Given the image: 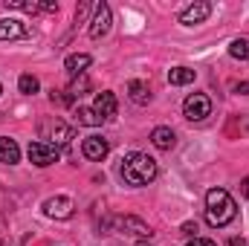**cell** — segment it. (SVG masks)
I'll return each mask as SVG.
<instances>
[{"label":"cell","instance_id":"cell-1","mask_svg":"<svg viewBox=\"0 0 249 246\" xmlns=\"http://www.w3.org/2000/svg\"><path fill=\"white\" fill-rule=\"evenodd\" d=\"M235 217H238V203L232 200V194L226 188H212L206 194V223L220 229L229 226Z\"/></svg>","mask_w":249,"mask_h":246},{"label":"cell","instance_id":"cell-2","mask_svg":"<svg viewBox=\"0 0 249 246\" xmlns=\"http://www.w3.org/2000/svg\"><path fill=\"white\" fill-rule=\"evenodd\" d=\"M160 168H157V159H151L148 154H127L122 159V180L127 185H148L157 180Z\"/></svg>","mask_w":249,"mask_h":246},{"label":"cell","instance_id":"cell-3","mask_svg":"<svg viewBox=\"0 0 249 246\" xmlns=\"http://www.w3.org/2000/svg\"><path fill=\"white\" fill-rule=\"evenodd\" d=\"M26 157H29V162H32V165H38V168H47V165L58 162L61 151H58L55 145L44 142V139H35V142H29V148H26Z\"/></svg>","mask_w":249,"mask_h":246},{"label":"cell","instance_id":"cell-4","mask_svg":"<svg viewBox=\"0 0 249 246\" xmlns=\"http://www.w3.org/2000/svg\"><path fill=\"white\" fill-rule=\"evenodd\" d=\"M41 139L47 142L50 139V145H70L72 139H75V130L70 127V124H64L61 119H50V122H41Z\"/></svg>","mask_w":249,"mask_h":246},{"label":"cell","instance_id":"cell-5","mask_svg":"<svg viewBox=\"0 0 249 246\" xmlns=\"http://www.w3.org/2000/svg\"><path fill=\"white\" fill-rule=\"evenodd\" d=\"M183 116L188 122H203L206 116H212V99L206 93H191L183 102Z\"/></svg>","mask_w":249,"mask_h":246},{"label":"cell","instance_id":"cell-6","mask_svg":"<svg viewBox=\"0 0 249 246\" xmlns=\"http://www.w3.org/2000/svg\"><path fill=\"white\" fill-rule=\"evenodd\" d=\"M110 23H113V12H110V6H107L105 0L96 3V15H93V20H90V38H93V41L105 38V35L110 32Z\"/></svg>","mask_w":249,"mask_h":246},{"label":"cell","instance_id":"cell-7","mask_svg":"<svg viewBox=\"0 0 249 246\" xmlns=\"http://www.w3.org/2000/svg\"><path fill=\"white\" fill-rule=\"evenodd\" d=\"M72 211H75V203H72L70 197H64V194L44 200V214L53 217V220H70Z\"/></svg>","mask_w":249,"mask_h":246},{"label":"cell","instance_id":"cell-8","mask_svg":"<svg viewBox=\"0 0 249 246\" xmlns=\"http://www.w3.org/2000/svg\"><path fill=\"white\" fill-rule=\"evenodd\" d=\"M81 154L87 157V159H93V162H102L107 154H110V142L105 139V136H87L84 142H81Z\"/></svg>","mask_w":249,"mask_h":246},{"label":"cell","instance_id":"cell-9","mask_svg":"<svg viewBox=\"0 0 249 246\" xmlns=\"http://www.w3.org/2000/svg\"><path fill=\"white\" fill-rule=\"evenodd\" d=\"M29 35H32V29L18 18H3L0 20V41H20V38H29Z\"/></svg>","mask_w":249,"mask_h":246},{"label":"cell","instance_id":"cell-10","mask_svg":"<svg viewBox=\"0 0 249 246\" xmlns=\"http://www.w3.org/2000/svg\"><path fill=\"white\" fill-rule=\"evenodd\" d=\"M209 15H212V3L197 0V3H191L188 9L180 12V23H183V26H194V23H203Z\"/></svg>","mask_w":249,"mask_h":246},{"label":"cell","instance_id":"cell-11","mask_svg":"<svg viewBox=\"0 0 249 246\" xmlns=\"http://www.w3.org/2000/svg\"><path fill=\"white\" fill-rule=\"evenodd\" d=\"M113 223H116V229H119V232H124V235H136V238H151V226H148L145 220L133 217V214H127V217H116Z\"/></svg>","mask_w":249,"mask_h":246},{"label":"cell","instance_id":"cell-12","mask_svg":"<svg viewBox=\"0 0 249 246\" xmlns=\"http://www.w3.org/2000/svg\"><path fill=\"white\" fill-rule=\"evenodd\" d=\"M116 107H119V102H116V96H113L110 90H105V93H96V102H93V110H96V116H102V119L107 122L110 116H116Z\"/></svg>","mask_w":249,"mask_h":246},{"label":"cell","instance_id":"cell-13","mask_svg":"<svg viewBox=\"0 0 249 246\" xmlns=\"http://www.w3.org/2000/svg\"><path fill=\"white\" fill-rule=\"evenodd\" d=\"M151 142H154V148H160V151H171V148L177 145V133H174L171 127L160 124V127L151 130Z\"/></svg>","mask_w":249,"mask_h":246},{"label":"cell","instance_id":"cell-14","mask_svg":"<svg viewBox=\"0 0 249 246\" xmlns=\"http://www.w3.org/2000/svg\"><path fill=\"white\" fill-rule=\"evenodd\" d=\"M18 159H20V148H18V142L9 139V136H0V162H3V165H15Z\"/></svg>","mask_w":249,"mask_h":246},{"label":"cell","instance_id":"cell-15","mask_svg":"<svg viewBox=\"0 0 249 246\" xmlns=\"http://www.w3.org/2000/svg\"><path fill=\"white\" fill-rule=\"evenodd\" d=\"M127 99H130L133 105H148V102H151V90H148V84L139 81V78H133V81L127 84Z\"/></svg>","mask_w":249,"mask_h":246},{"label":"cell","instance_id":"cell-16","mask_svg":"<svg viewBox=\"0 0 249 246\" xmlns=\"http://www.w3.org/2000/svg\"><path fill=\"white\" fill-rule=\"evenodd\" d=\"M90 64H93V58H90V55L78 53V55H67L64 67H67V72H72V75H84V70H87Z\"/></svg>","mask_w":249,"mask_h":246},{"label":"cell","instance_id":"cell-17","mask_svg":"<svg viewBox=\"0 0 249 246\" xmlns=\"http://www.w3.org/2000/svg\"><path fill=\"white\" fill-rule=\"evenodd\" d=\"M168 81H171L174 87L191 84V81H194V70H188V67H171V70H168Z\"/></svg>","mask_w":249,"mask_h":246},{"label":"cell","instance_id":"cell-18","mask_svg":"<svg viewBox=\"0 0 249 246\" xmlns=\"http://www.w3.org/2000/svg\"><path fill=\"white\" fill-rule=\"evenodd\" d=\"M75 122L84 124V127H99L105 119H102V116H96V110H93V107H78V110H75Z\"/></svg>","mask_w":249,"mask_h":246},{"label":"cell","instance_id":"cell-19","mask_svg":"<svg viewBox=\"0 0 249 246\" xmlns=\"http://www.w3.org/2000/svg\"><path fill=\"white\" fill-rule=\"evenodd\" d=\"M229 55L238 61H249V38H235L229 44Z\"/></svg>","mask_w":249,"mask_h":246},{"label":"cell","instance_id":"cell-20","mask_svg":"<svg viewBox=\"0 0 249 246\" xmlns=\"http://www.w3.org/2000/svg\"><path fill=\"white\" fill-rule=\"evenodd\" d=\"M18 90H20L23 96H35V93L41 90V81H38L35 75H29V72H26V75H20V78H18Z\"/></svg>","mask_w":249,"mask_h":246},{"label":"cell","instance_id":"cell-21","mask_svg":"<svg viewBox=\"0 0 249 246\" xmlns=\"http://www.w3.org/2000/svg\"><path fill=\"white\" fill-rule=\"evenodd\" d=\"M6 6H9V9H20V12H26V15H38V12H44L38 0H6Z\"/></svg>","mask_w":249,"mask_h":246},{"label":"cell","instance_id":"cell-22","mask_svg":"<svg viewBox=\"0 0 249 246\" xmlns=\"http://www.w3.org/2000/svg\"><path fill=\"white\" fill-rule=\"evenodd\" d=\"M87 87H90V81H87V75H81L78 81H72V87H70L67 93H70L72 99H78V96H84V90H87Z\"/></svg>","mask_w":249,"mask_h":246},{"label":"cell","instance_id":"cell-23","mask_svg":"<svg viewBox=\"0 0 249 246\" xmlns=\"http://www.w3.org/2000/svg\"><path fill=\"white\" fill-rule=\"evenodd\" d=\"M93 3H81L78 9H75V23H84V18H87V9H90Z\"/></svg>","mask_w":249,"mask_h":246},{"label":"cell","instance_id":"cell-24","mask_svg":"<svg viewBox=\"0 0 249 246\" xmlns=\"http://www.w3.org/2000/svg\"><path fill=\"white\" fill-rule=\"evenodd\" d=\"M186 246H217L214 241H209V238H194V241H188Z\"/></svg>","mask_w":249,"mask_h":246},{"label":"cell","instance_id":"cell-25","mask_svg":"<svg viewBox=\"0 0 249 246\" xmlns=\"http://www.w3.org/2000/svg\"><path fill=\"white\" fill-rule=\"evenodd\" d=\"M235 93H241V96H249V84H247V81H241V84H235Z\"/></svg>","mask_w":249,"mask_h":246},{"label":"cell","instance_id":"cell-26","mask_svg":"<svg viewBox=\"0 0 249 246\" xmlns=\"http://www.w3.org/2000/svg\"><path fill=\"white\" fill-rule=\"evenodd\" d=\"M183 232H186V235H194V232H197V223H183Z\"/></svg>","mask_w":249,"mask_h":246},{"label":"cell","instance_id":"cell-27","mask_svg":"<svg viewBox=\"0 0 249 246\" xmlns=\"http://www.w3.org/2000/svg\"><path fill=\"white\" fill-rule=\"evenodd\" d=\"M241 194L249 200V177H244V183H241Z\"/></svg>","mask_w":249,"mask_h":246},{"label":"cell","instance_id":"cell-28","mask_svg":"<svg viewBox=\"0 0 249 246\" xmlns=\"http://www.w3.org/2000/svg\"><path fill=\"white\" fill-rule=\"evenodd\" d=\"M229 246H247V241H244V238H232V241H229Z\"/></svg>","mask_w":249,"mask_h":246},{"label":"cell","instance_id":"cell-29","mask_svg":"<svg viewBox=\"0 0 249 246\" xmlns=\"http://www.w3.org/2000/svg\"><path fill=\"white\" fill-rule=\"evenodd\" d=\"M136 246H151V244H148V241H139V244H136Z\"/></svg>","mask_w":249,"mask_h":246},{"label":"cell","instance_id":"cell-30","mask_svg":"<svg viewBox=\"0 0 249 246\" xmlns=\"http://www.w3.org/2000/svg\"><path fill=\"white\" fill-rule=\"evenodd\" d=\"M0 93H3V84H0Z\"/></svg>","mask_w":249,"mask_h":246},{"label":"cell","instance_id":"cell-31","mask_svg":"<svg viewBox=\"0 0 249 246\" xmlns=\"http://www.w3.org/2000/svg\"><path fill=\"white\" fill-rule=\"evenodd\" d=\"M0 246H3V241H0Z\"/></svg>","mask_w":249,"mask_h":246}]
</instances>
